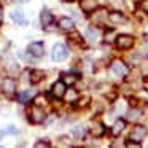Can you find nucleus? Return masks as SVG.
Returning a JSON list of instances; mask_svg holds the SVG:
<instances>
[{"mask_svg":"<svg viewBox=\"0 0 148 148\" xmlns=\"http://www.w3.org/2000/svg\"><path fill=\"white\" fill-rule=\"evenodd\" d=\"M108 19L112 24H123L126 21V18L123 16V13H119V11H112V13L108 14Z\"/></svg>","mask_w":148,"mask_h":148,"instance_id":"obj_13","label":"nucleus"},{"mask_svg":"<svg viewBox=\"0 0 148 148\" xmlns=\"http://www.w3.org/2000/svg\"><path fill=\"white\" fill-rule=\"evenodd\" d=\"M2 19H3V16H2V11H0V24H2Z\"/></svg>","mask_w":148,"mask_h":148,"instance_id":"obj_30","label":"nucleus"},{"mask_svg":"<svg viewBox=\"0 0 148 148\" xmlns=\"http://www.w3.org/2000/svg\"><path fill=\"white\" fill-rule=\"evenodd\" d=\"M16 2H21V3H24V2H27V0H16Z\"/></svg>","mask_w":148,"mask_h":148,"instance_id":"obj_31","label":"nucleus"},{"mask_svg":"<svg viewBox=\"0 0 148 148\" xmlns=\"http://www.w3.org/2000/svg\"><path fill=\"white\" fill-rule=\"evenodd\" d=\"M70 13H72V16H73V18H75V19H77V21H81V14H78V11L72 10Z\"/></svg>","mask_w":148,"mask_h":148,"instance_id":"obj_26","label":"nucleus"},{"mask_svg":"<svg viewBox=\"0 0 148 148\" xmlns=\"http://www.w3.org/2000/svg\"><path fill=\"white\" fill-rule=\"evenodd\" d=\"M5 132H7V134H16V127H14V126H7Z\"/></svg>","mask_w":148,"mask_h":148,"instance_id":"obj_24","label":"nucleus"},{"mask_svg":"<svg viewBox=\"0 0 148 148\" xmlns=\"http://www.w3.org/2000/svg\"><path fill=\"white\" fill-rule=\"evenodd\" d=\"M35 89H24L21 91L19 94H18V100H19L21 103H27L30 99H34V96H35Z\"/></svg>","mask_w":148,"mask_h":148,"instance_id":"obj_8","label":"nucleus"},{"mask_svg":"<svg viewBox=\"0 0 148 148\" xmlns=\"http://www.w3.org/2000/svg\"><path fill=\"white\" fill-rule=\"evenodd\" d=\"M84 37L88 38V42L91 43H97V40H99V30L94 29V27H89V29L84 32Z\"/></svg>","mask_w":148,"mask_h":148,"instance_id":"obj_11","label":"nucleus"},{"mask_svg":"<svg viewBox=\"0 0 148 148\" xmlns=\"http://www.w3.org/2000/svg\"><path fill=\"white\" fill-rule=\"evenodd\" d=\"M40 21H42V24H43L45 27L51 26V24H53V14L49 13L48 10H43L42 14H40Z\"/></svg>","mask_w":148,"mask_h":148,"instance_id":"obj_15","label":"nucleus"},{"mask_svg":"<svg viewBox=\"0 0 148 148\" xmlns=\"http://www.w3.org/2000/svg\"><path fill=\"white\" fill-rule=\"evenodd\" d=\"M91 132H92L94 137H100V135L103 134V126L100 124V123H94L92 127H91Z\"/></svg>","mask_w":148,"mask_h":148,"instance_id":"obj_18","label":"nucleus"},{"mask_svg":"<svg viewBox=\"0 0 148 148\" xmlns=\"http://www.w3.org/2000/svg\"><path fill=\"white\" fill-rule=\"evenodd\" d=\"M29 53L30 56H34V58H42L43 53H45V45H43L42 42H34L29 45Z\"/></svg>","mask_w":148,"mask_h":148,"instance_id":"obj_6","label":"nucleus"},{"mask_svg":"<svg viewBox=\"0 0 148 148\" xmlns=\"http://www.w3.org/2000/svg\"><path fill=\"white\" fill-rule=\"evenodd\" d=\"M113 5H118V7H123V0H112Z\"/></svg>","mask_w":148,"mask_h":148,"instance_id":"obj_28","label":"nucleus"},{"mask_svg":"<svg viewBox=\"0 0 148 148\" xmlns=\"http://www.w3.org/2000/svg\"><path fill=\"white\" fill-rule=\"evenodd\" d=\"M88 100H89L88 97H84V99H81V100H80V105H86V103H88Z\"/></svg>","mask_w":148,"mask_h":148,"instance_id":"obj_29","label":"nucleus"},{"mask_svg":"<svg viewBox=\"0 0 148 148\" xmlns=\"http://www.w3.org/2000/svg\"><path fill=\"white\" fill-rule=\"evenodd\" d=\"M30 121L38 124V123H43L45 121V113L40 107H34V110L30 112Z\"/></svg>","mask_w":148,"mask_h":148,"instance_id":"obj_7","label":"nucleus"},{"mask_svg":"<svg viewBox=\"0 0 148 148\" xmlns=\"http://www.w3.org/2000/svg\"><path fill=\"white\" fill-rule=\"evenodd\" d=\"M124 127H126V123L123 121V119H118V121H116L115 124H113L112 134H113V135H115V137H116V135H119V134H121L123 131H124Z\"/></svg>","mask_w":148,"mask_h":148,"instance_id":"obj_16","label":"nucleus"},{"mask_svg":"<svg viewBox=\"0 0 148 148\" xmlns=\"http://www.w3.org/2000/svg\"><path fill=\"white\" fill-rule=\"evenodd\" d=\"M140 116H142L140 110H134V108H132V110H129V112H127V119H129V121H137Z\"/></svg>","mask_w":148,"mask_h":148,"instance_id":"obj_20","label":"nucleus"},{"mask_svg":"<svg viewBox=\"0 0 148 148\" xmlns=\"http://www.w3.org/2000/svg\"><path fill=\"white\" fill-rule=\"evenodd\" d=\"M65 97H67L69 102H75L77 97H78V94H77V91H75V89H67V91H65Z\"/></svg>","mask_w":148,"mask_h":148,"instance_id":"obj_21","label":"nucleus"},{"mask_svg":"<svg viewBox=\"0 0 148 148\" xmlns=\"http://www.w3.org/2000/svg\"><path fill=\"white\" fill-rule=\"evenodd\" d=\"M10 16H11V19H13L16 24H19V26H26V24H27L26 18H24V13L21 10H13Z\"/></svg>","mask_w":148,"mask_h":148,"instance_id":"obj_10","label":"nucleus"},{"mask_svg":"<svg viewBox=\"0 0 148 148\" xmlns=\"http://www.w3.org/2000/svg\"><path fill=\"white\" fill-rule=\"evenodd\" d=\"M110 70H112L115 75H118V77H124V75H127L129 69L123 61H113L112 65H110Z\"/></svg>","mask_w":148,"mask_h":148,"instance_id":"obj_2","label":"nucleus"},{"mask_svg":"<svg viewBox=\"0 0 148 148\" xmlns=\"http://www.w3.org/2000/svg\"><path fill=\"white\" fill-rule=\"evenodd\" d=\"M35 147H37V148H40V147H48V142H37Z\"/></svg>","mask_w":148,"mask_h":148,"instance_id":"obj_27","label":"nucleus"},{"mask_svg":"<svg viewBox=\"0 0 148 148\" xmlns=\"http://www.w3.org/2000/svg\"><path fill=\"white\" fill-rule=\"evenodd\" d=\"M3 91L7 94H13L14 89H16V83H14L13 78H7V80H3Z\"/></svg>","mask_w":148,"mask_h":148,"instance_id":"obj_14","label":"nucleus"},{"mask_svg":"<svg viewBox=\"0 0 148 148\" xmlns=\"http://www.w3.org/2000/svg\"><path fill=\"white\" fill-rule=\"evenodd\" d=\"M62 81H64L65 84H73L75 81H77V78L72 77V75H64V80H62Z\"/></svg>","mask_w":148,"mask_h":148,"instance_id":"obj_22","label":"nucleus"},{"mask_svg":"<svg viewBox=\"0 0 148 148\" xmlns=\"http://www.w3.org/2000/svg\"><path fill=\"white\" fill-rule=\"evenodd\" d=\"M59 27H61L62 30H72L75 27V23L72 18H61L59 19Z\"/></svg>","mask_w":148,"mask_h":148,"instance_id":"obj_12","label":"nucleus"},{"mask_svg":"<svg viewBox=\"0 0 148 148\" xmlns=\"http://www.w3.org/2000/svg\"><path fill=\"white\" fill-rule=\"evenodd\" d=\"M65 91H67V84L64 81H56L51 88V94L56 97V99H62L65 96Z\"/></svg>","mask_w":148,"mask_h":148,"instance_id":"obj_4","label":"nucleus"},{"mask_svg":"<svg viewBox=\"0 0 148 148\" xmlns=\"http://www.w3.org/2000/svg\"><path fill=\"white\" fill-rule=\"evenodd\" d=\"M43 103H45V99H43L42 96H40V97H37V99H35V105H37V107L43 105Z\"/></svg>","mask_w":148,"mask_h":148,"instance_id":"obj_25","label":"nucleus"},{"mask_svg":"<svg viewBox=\"0 0 148 148\" xmlns=\"http://www.w3.org/2000/svg\"><path fill=\"white\" fill-rule=\"evenodd\" d=\"M69 56V51L65 48V45L62 43H56L54 48H53V61L56 62H61V61H65Z\"/></svg>","mask_w":148,"mask_h":148,"instance_id":"obj_1","label":"nucleus"},{"mask_svg":"<svg viewBox=\"0 0 148 148\" xmlns=\"http://www.w3.org/2000/svg\"><path fill=\"white\" fill-rule=\"evenodd\" d=\"M140 8L145 11V13H148V0H142V2H140Z\"/></svg>","mask_w":148,"mask_h":148,"instance_id":"obj_23","label":"nucleus"},{"mask_svg":"<svg viewBox=\"0 0 148 148\" xmlns=\"http://www.w3.org/2000/svg\"><path fill=\"white\" fill-rule=\"evenodd\" d=\"M81 10L84 13H92L97 10V0H81Z\"/></svg>","mask_w":148,"mask_h":148,"instance_id":"obj_9","label":"nucleus"},{"mask_svg":"<svg viewBox=\"0 0 148 148\" xmlns=\"http://www.w3.org/2000/svg\"><path fill=\"white\" fill-rule=\"evenodd\" d=\"M84 132H86V129H84L83 124H78V126H75V127H72V135H73V137H83Z\"/></svg>","mask_w":148,"mask_h":148,"instance_id":"obj_19","label":"nucleus"},{"mask_svg":"<svg viewBox=\"0 0 148 148\" xmlns=\"http://www.w3.org/2000/svg\"><path fill=\"white\" fill-rule=\"evenodd\" d=\"M134 45V38L131 35H118L116 37V46L119 49H129Z\"/></svg>","mask_w":148,"mask_h":148,"instance_id":"obj_3","label":"nucleus"},{"mask_svg":"<svg viewBox=\"0 0 148 148\" xmlns=\"http://www.w3.org/2000/svg\"><path fill=\"white\" fill-rule=\"evenodd\" d=\"M147 135H148V129L145 126H135L131 132V138L135 142H142Z\"/></svg>","mask_w":148,"mask_h":148,"instance_id":"obj_5","label":"nucleus"},{"mask_svg":"<svg viewBox=\"0 0 148 148\" xmlns=\"http://www.w3.org/2000/svg\"><path fill=\"white\" fill-rule=\"evenodd\" d=\"M43 77H45V73H43L42 70H32L30 72V81H32V83H38V81H42Z\"/></svg>","mask_w":148,"mask_h":148,"instance_id":"obj_17","label":"nucleus"}]
</instances>
